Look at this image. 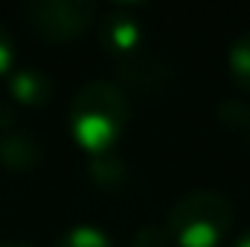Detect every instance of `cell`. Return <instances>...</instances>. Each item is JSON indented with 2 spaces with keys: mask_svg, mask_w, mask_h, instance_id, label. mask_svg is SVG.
<instances>
[{
  "mask_svg": "<svg viewBox=\"0 0 250 247\" xmlns=\"http://www.w3.org/2000/svg\"><path fill=\"white\" fill-rule=\"evenodd\" d=\"M227 70L233 82L250 93V29H245L227 50Z\"/></svg>",
  "mask_w": 250,
  "mask_h": 247,
  "instance_id": "9c48e42d",
  "label": "cell"
},
{
  "mask_svg": "<svg viewBox=\"0 0 250 247\" xmlns=\"http://www.w3.org/2000/svg\"><path fill=\"white\" fill-rule=\"evenodd\" d=\"M233 247H250V227L248 230H242V233L233 239Z\"/></svg>",
  "mask_w": 250,
  "mask_h": 247,
  "instance_id": "9a60e30c",
  "label": "cell"
},
{
  "mask_svg": "<svg viewBox=\"0 0 250 247\" xmlns=\"http://www.w3.org/2000/svg\"><path fill=\"white\" fill-rule=\"evenodd\" d=\"M9 128H15V111H12L9 105L0 102V134L9 131Z\"/></svg>",
  "mask_w": 250,
  "mask_h": 247,
  "instance_id": "5bb4252c",
  "label": "cell"
},
{
  "mask_svg": "<svg viewBox=\"0 0 250 247\" xmlns=\"http://www.w3.org/2000/svg\"><path fill=\"white\" fill-rule=\"evenodd\" d=\"M26 26L47 41H73L96 21V6L90 0H35L21 9Z\"/></svg>",
  "mask_w": 250,
  "mask_h": 247,
  "instance_id": "3957f363",
  "label": "cell"
},
{
  "mask_svg": "<svg viewBox=\"0 0 250 247\" xmlns=\"http://www.w3.org/2000/svg\"><path fill=\"white\" fill-rule=\"evenodd\" d=\"M56 247H117V245L111 242V236L105 230L90 227V224H76L56 242Z\"/></svg>",
  "mask_w": 250,
  "mask_h": 247,
  "instance_id": "30bf717a",
  "label": "cell"
},
{
  "mask_svg": "<svg viewBox=\"0 0 250 247\" xmlns=\"http://www.w3.org/2000/svg\"><path fill=\"white\" fill-rule=\"evenodd\" d=\"M0 247H32V245H26V242H0Z\"/></svg>",
  "mask_w": 250,
  "mask_h": 247,
  "instance_id": "2e32d148",
  "label": "cell"
},
{
  "mask_svg": "<svg viewBox=\"0 0 250 247\" xmlns=\"http://www.w3.org/2000/svg\"><path fill=\"white\" fill-rule=\"evenodd\" d=\"M44 160V140L29 128H9L0 134V163L12 172H29Z\"/></svg>",
  "mask_w": 250,
  "mask_h": 247,
  "instance_id": "8992f818",
  "label": "cell"
},
{
  "mask_svg": "<svg viewBox=\"0 0 250 247\" xmlns=\"http://www.w3.org/2000/svg\"><path fill=\"white\" fill-rule=\"evenodd\" d=\"M12 64H15V41H12L9 29L0 23V76H3V73H9V70H12Z\"/></svg>",
  "mask_w": 250,
  "mask_h": 247,
  "instance_id": "4fadbf2b",
  "label": "cell"
},
{
  "mask_svg": "<svg viewBox=\"0 0 250 247\" xmlns=\"http://www.w3.org/2000/svg\"><path fill=\"white\" fill-rule=\"evenodd\" d=\"M9 93L21 102V105H29V108H38V105H47L50 96H53V79L38 70V67H21L9 76Z\"/></svg>",
  "mask_w": 250,
  "mask_h": 247,
  "instance_id": "52a82bcc",
  "label": "cell"
},
{
  "mask_svg": "<svg viewBox=\"0 0 250 247\" xmlns=\"http://www.w3.org/2000/svg\"><path fill=\"white\" fill-rule=\"evenodd\" d=\"M99 41H102L105 53H111L117 62L143 50V26H140L137 15H131L123 6L105 12L99 21Z\"/></svg>",
  "mask_w": 250,
  "mask_h": 247,
  "instance_id": "5b68a950",
  "label": "cell"
},
{
  "mask_svg": "<svg viewBox=\"0 0 250 247\" xmlns=\"http://www.w3.org/2000/svg\"><path fill=\"white\" fill-rule=\"evenodd\" d=\"M166 230L175 247H218L233 230V204L221 192H189L169 209Z\"/></svg>",
  "mask_w": 250,
  "mask_h": 247,
  "instance_id": "7a4b0ae2",
  "label": "cell"
},
{
  "mask_svg": "<svg viewBox=\"0 0 250 247\" xmlns=\"http://www.w3.org/2000/svg\"><path fill=\"white\" fill-rule=\"evenodd\" d=\"M248 134H250V125H248Z\"/></svg>",
  "mask_w": 250,
  "mask_h": 247,
  "instance_id": "e0dca14e",
  "label": "cell"
},
{
  "mask_svg": "<svg viewBox=\"0 0 250 247\" xmlns=\"http://www.w3.org/2000/svg\"><path fill=\"white\" fill-rule=\"evenodd\" d=\"M117 76H120V90L125 96L134 93V96L151 99V96H163L169 90L172 67L151 50H137L117 62Z\"/></svg>",
  "mask_w": 250,
  "mask_h": 247,
  "instance_id": "277c9868",
  "label": "cell"
},
{
  "mask_svg": "<svg viewBox=\"0 0 250 247\" xmlns=\"http://www.w3.org/2000/svg\"><path fill=\"white\" fill-rule=\"evenodd\" d=\"M131 247H172V236L166 227L160 224H143L134 239H131Z\"/></svg>",
  "mask_w": 250,
  "mask_h": 247,
  "instance_id": "8fae6325",
  "label": "cell"
},
{
  "mask_svg": "<svg viewBox=\"0 0 250 247\" xmlns=\"http://www.w3.org/2000/svg\"><path fill=\"white\" fill-rule=\"evenodd\" d=\"M90 178L96 181V186L102 189H123L125 186V163L114 154H96L90 160Z\"/></svg>",
  "mask_w": 250,
  "mask_h": 247,
  "instance_id": "ba28073f",
  "label": "cell"
},
{
  "mask_svg": "<svg viewBox=\"0 0 250 247\" xmlns=\"http://www.w3.org/2000/svg\"><path fill=\"white\" fill-rule=\"evenodd\" d=\"M218 120L224 125H230V128H248L250 125V108L248 105H242V102H221V108H218Z\"/></svg>",
  "mask_w": 250,
  "mask_h": 247,
  "instance_id": "7c38bea8",
  "label": "cell"
},
{
  "mask_svg": "<svg viewBox=\"0 0 250 247\" xmlns=\"http://www.w3.org/2000/svg\"><path fill=\"white\" fill-rule=\"evenodd\" d=\"M128 117H131L128 96L114 82L84 84L82 90H76L67 108V125H70L73 140L93 157L108 154L114 148Z\"/></svg>",
  "mask_w": 250,
  "mask_h": 247,
  "instance_id": "6da1fadb",
  "label": "cell"
}]
</instances>
